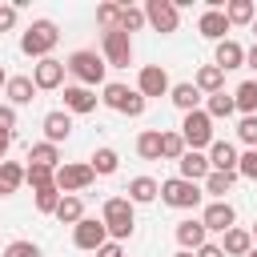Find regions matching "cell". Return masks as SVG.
Listing matches in <instances>:
<instances>
[{
  "label": "cell",
  "mask_w": 257,
  "mask_h": 257,
  "mask_svg": "<svg viewBox=\"0 0 257 257\" xmlns=\"http://www.w3.org/2000/svg\"><path fill=\"white\" fill-rule=\"evenodd\" d=\"M56 40H60V32H56L52 20H32L28 32L20 36V48H24L28 56H40V60H44V56L56 48Z\"/></svg>",
  "instance_id": "6da1fadb"
},
{
  "label": "cell",
  "mask_w": 257,
  "mask_h": 257,
  "mask_svg": "<svg viewBox=\"0 0 257 257\" xmlns=\"http://www.w3.org/2000/svg\"><path fill=\"white\" fill-rule=\"evenodd\" d=\"M181 141H185V149H193V153H201L205 145H213V120H209L205 108L185 112V120H181Z\"/></svg>",
  "instance_id": "7a4b0ae2"
},
{
  "label": "cell",
  "mask_w": 257,
  "mask_h": 257,
  "mask_svg": "<svg viewBox=\"0 0 257 257\" xmlns=\"http://www.w3.org/2000/svg\"><path fill=\"white\" fill-rule=\"evenodd\" d=\"M100 221H104V229H108V237H128L133 233V201L128 197H108L104 201V209H100Z\"/></svg>",
  "instance_id": "3957f363"
},
{
  "label": "cell",
  "mask_w": 257,
  "mask_h": 257,
  "mask_svg": "<svg viewBox=\"0 0 257 257\" xmlns=\"http://www.w3.org/2000/svg\"><path fill=\"white\" fill-rule=\"evenodd\" d=\"M64 68H68L84 88H92V84H100V80H104V68H108V64H104L96 52L80 48V52H72V56H68V64H64Z\"/></svg>",
  "instance_id": "277c9868"
},
{
  "label": "cell",
  "mask_w": 257,
  "mask_h": 257,
  "mask_svg": "<svg viewBox=\"0 0 257 257\" xmlns=\"http://www.w3.org/2000/svg\"><path fill=\"white\" fill-rule=\"evenodd\" d=\"M100 100H104L108 108L124 112V116H141V112H145V104H149V100H145L137 88H128V84H116V80H112V84H104V96H100Z\"/></svg>",
  "instance_id": "5b68a950"
},
{
  "label": "cell",
  "mask_w": 257,
  "mask_h": 257,
  "mask_svg": "<svg viewBox=\"0 0 257 257\" xmlns=\"http://www.w3.org/2000/svg\"><path fill=\"white\" fill-rule=\"evenodd\" d=\"M92 165H84V161H72V165H56V173H52V185L60 189V193H80V189H88L92 185Z\"/></svg>",
  "instance_id": "8992f818"
},
{
  "label": "cell",
  "mask_w": 257,
  "mask_h": 257,
  "mask_svg": "<svg viewBox=\"0 0 257 257\" xmlns=\"http://www.w3.org/2000/svg\"><path fill=\"white\" fill-rule=\"evenodd\" d=\"M201 197H205V193H201L193 181H181V177H169V181L161 185V201L173 205V209H197Z\"/></svg>",
  "instance_id": "52a82bcc"
},
{
  "label": "cell",
  "mask_w": 257,
  "mask_h": 257,
  "mask_svg": "<svg viewBox=\"0 0 257 257\" xmlns=\"http://www.w3.org/2000/svg\"><path fill=\"white\" fill-rule=\"evenodd\" d=\"M100 44H104V60H108L112 68H128V60H133V40H128V32L108 28V32L100 36Z\"/></svg>",
  "instance_id": "ba28073f"
},
{
  "label": "cell",
  "mask_w": 257,
  "mask_h": 257,
  "mask_svg": "<svg viewBox=\"0 0 257 257\" xmlns=\"http://www.w3.org/2000/svg\"><path fill=\"white\" fill-rule=\"evenodd\" d=\"M145 20H149L157 32H177L181 12H177L173 0H149V4H145Z\"/></svg>",
  "instance_id": "9c48e42d"
},
{
  "label": "cell",
  "mask_w": 257,
  "mask_h": 257,
  "mask_svg": "<svg viewBox=\"0 0 257 257\" xmlns=\"http://www.w3.org/2000/svg\"><path fill=\"white\" fill-rule=\"evenodd\" d=\"M173 84H169V72L161 68V64H145L141 68V76H137V92L149 100V96H165Z\"/></svg>",
  "instance_id": "30bf717a"
},
{
  "label": "cell",
  "mask_w": 257,
  "mask_h": 257,
  "mask_svg": "<svg viewBox=\"0 0 257 257\" xmlns=\"http://www.w3.org/2000/svg\"><path fill=\"white\" fill-rule=\"evenodd\" d=\"M72 241H76V249H100V245L108 241V229H104V221L80 217L76 229H72Z\"/></svg>",
  "instance_id": "8fae6325"
},
{
  "label": "cell",
  "mask_w": 257,
  "mask_h": 257,
  "mask_svg": "<svg viewBox=\"0 0 257 257\" xmlns=\"http://www.w3.org/2000/svg\"><path fill=\"white\" fill-rule=\"evenodd\" d=\"M233 205L229 201H213V205H205V213H201V225H205V233H225V229H233Z\"/></svg>",
  "instance_id": "7c38bea8"
},
{
  "label": "cell",
  "mask_w": 257,
  "mask_h": 257,
  "mask_svg": "<svg viewBox=\"0 0 257 257\" xmlns=\"http://www.w3.org/2000/svg\"><path fill=\"white\" fill-rule=\"evenodd\" d=\"M64 72H68V68H64V60L44 56V60L32 68V84H36V88H60V84H64Z\"/></svg>",
  "instance_id": "4fadbf2b"
},
{
  "label": "cell",
  "mask_w": 257,
  "mask_h": 257,
  "mask_svg": "<svg viewBox=\"0 0 257 257\" xmlns=\"http://www.w3.org/2000/svg\"><path fill=\"white\" fill-rule=\"evenodd\" d=\"M177 169H181V181H193V185H197V181H205V177L213 173V169H209V157H205V153H193V149H185V153H181Z\"/></svg>",
  "instance_id": "5bb4252c"
},
{
  "label": "cell",
  "mask_w": 257,
  "mask_h": 257,
  "mask_svg": "<svg viewBox=\"0 0 257 257\" xmlns=\"http://www.w3.org/2000/svg\"><path fill=\"white\" fill-rule=\"evenodd\" d=\"M209 169L213 173H237V149L229 141H213L209 145Z\"/></svg>",
  "instance_id": "9a60e30c"
},
{
  "label": "cell",
  "mask_w": 257,
  "mask_h": 257,
  "mask_svg": "<svg viewBox=\"0 0 257 257\" xmlns=\"http://www.w3.org/2000/svg\"><path fill=\"white\" fill-rule=\"evenodd\" d=\"M197 28H201V36L205 40H225V32H229V20H225V12L221 8H209V12H201V20H197Z\"/></svg>",
  "instance_id": "2e32d148"
},
{
  "label": "cell",
  "mask_w": 257,
  "mask_h": 257,
  "mask_svg": "<svg viewBox=\"0 0 257 257\" xmlns=\"http://www.w3.org/2000/svg\"><path fill=\"white\" fill-rule=\"evenodd\" d=\"M96 108V92L84 84H68L64 88V112H92Z\"/></svg>",
  "instance_id": "e0dca14e"
},
{
  "label": "cell",
  "mask_w": 257,
  "mask_h": 257,
  "mask_svg": "<svg viewBox=\"0 0 257 257\" xmlns=\"http://www.w3.org/2000/svg\"><path fill=\"white\" fill-rule=\"evenodd\" d=\"M68 133H72V112H64V108H52V112L44 116V137H48V145H56V141H68Z\"/></svg>",
  "instance_id": "ac0fdd59"
},
{
  "label": "cell",
  "mask_w": 257,
  "mask_h": 257,
  "mask_svg": "<svg viewBox=\"0 0 257 257\" xmlns=\"http://www.w3.org/2000/svg\"><path fill=\"white\" fill-rule=\"evenodd\" d=\"M213 64H217L221 72H229V68H241V64H245V48H241L237 40H221V44H217V56H213Z\"/></svg>",
  "instance_id": "d6986e66"
},
{
  "label": "cell",
  "mask_w": 257,
  "mask_h": 257,
  "mask_svg": "<svg viewBox=\"0 0 257 257\" xmlns=\"http://www.w3.org/2000/svg\"><path fill=\"white\" fill-rule=\"evenodd\" d=\"M253 249V237H249V229H225V241H221V253L225 257H245Z\"/></svg>",
  "instance_id": "ffe728a7"
},
{
  "label": "cell",
  "mask_w": 257,
  "mask_h": 257,
  "mask_svg": "<svg viewBox=\"0 0 257 257\" xmlns=\"http://www.w3.org/2000/svg\"><path fill=\"white\" fill-rule=\"evenodd\" d=\"M157 193H161V185L153 177H133L128 181V201L133 205H149V201H157Z\"/></svg>",
  "instance_id": "44dd1931"
},
{
  "label": "cell",
  "mask_w": 257,
  "mask_h": 257,
  "mask_svg": "<svg viewBox=\"0 0 257 257\" xmlns=\"http://www.w3.org/2000/svg\"><path fill=\"white\" fill-rule=\"evenodd\" d=\"M80 217H84V205H80V197H76V193H60L56 221H60V225H76Z\"/></svg>",
  "instance_id": "7402d4cb"
},
{
  "label": "cell",
  "mask_w": 257,
  "mask_h": 257,
  "mask_svg": "<svg viewBox=\"0 0 257 257\" xmlns=\"http://www.w3.org/2000/svg\"><path fill=\"white\" fill-rule=\"evenodd\" d=\"M177 241H181V249H189V253L201 249V245H205V225H201V221H181V225H177Z\"/></svg>",
  "instance_id": "603a6c76"
},
{
  "label": "cell",
  "mask_w": 257,
  "mask_h": 257,
  "mask_svg": "<svg viewBox=\"0 0 257 257\" xmlns=\"http://www.w3.org/2000/svg\"><path fill=\"white\" fill-rule=\"evenodd\" d=\"M193 84H197V92H209V96H213V92H221L225 72H221L217 64H205V68H197V80H193Z\"/></svg>",
  "instance_id": "cb8c5ba5"
},
{
  "label": "cell",
  "mask_w": 257,
  "mask_h": 257,
  "mask_svg": "<svg viewBox=\"0 0 257 257\" xmlns=\"http://www.w3.org/2000/svg\"><path fill=\"white\" fill-rule=\"evenodd\" d=\"M169 96H173V104H177L181 112H193V108H197V100H201L197 84H189V80H185V84H173V88H169Z\"/></svg>",
  "instance_id": "d4e9b609"
},
{
  "label": "cell",
  "mask_w": 257,
  "mask_h": 257,
  "mask_svg": "<svg viewBox=\"0 0 257 257\" xmlns=\"http://www.w3.org/2000/svg\"><path fill=\"white\" fill-rule=\"evenodd\" d=\"M233 108H241L245 116H253V112H257V80L237 84V92H233Z\"/></svg>",
  "instance_id": "484cf974"
},
{
  "label": "cell",
  "mask_w": 257,
  "mask_h": 257,
  "mask_svg": "<svg viewBox=\"0 0 257 257\" xmlns=\"http://www.w3.org/2000/svg\"><path fill=\"white\" fill-rule=\"evenodd\" d=\"M20 181H24V169H20L16 161H0V197L16 193V189H20Z\"/></svg>",
  "instance_id": "4316f807"
},
{
  "label": "cell",
  "mask_w": 257,
  "mask_h": 257,
  "mask_svg": "<svg viewBox=\"0 0 257 257\" xmlns=\"http://www.w3.org/2000/svg\"><path fill=\"white\" fill-rule=\"evenodd\" d=\"M253 16H257L253 0H229L225 4V20L229 24H253Z\"/></svg>",
  "instance_id": "83f0119b"
},
{
  "label": "cell",
  "mask_w": 257,
  "mask_h": 257,
  "mask_svg": "<svg viewBox=\"0 0 257 257\" xmlns=\"http://www.w3.org/2000/svg\"><path fill=\"white\" fill-rule=\"evenodd\" d=\"M32 92H36L32 76H12L8 80V100L12 104H32Z\"/></svg>",
  "instance_id": "f1b7e54d"
},
{
  "label": "cell",
  "mask_w": 257,
  "mask_h": 257,
  "mask_svg": "<svg viewBox=\"0 0 257 257\" xmlns=\"http://www.w3.org/2000/svg\"><path fill=\"white\" fill-rule=\"evenodd\" d=\"M137 153H141L145 161H161V133H157V128L141 133V137H137Z\"/></svg>",
  "instance_id": "f546056e"
},
{
  "label": "cell",
  "mask_w": 257,
  "mask_h": 257,
  "mask_svg": "<svg viewBox=\"0 0 257 257\" xmlns=\"http://www.w3.org/2000/svg\"><path fill=\"white\" fill-rule=\"evenodd\" d=\"M28 161H32V165H44V169H56L60 153H56V145L40 141V145H32V149H28Z\"/></svg>",
  "instance_id": "4dcf8cb0"
},
{
  "label": "cell",
  "mask_w": 257,
  "mask_h": 257,
  "mask_svg": "<svg viewBox=\"0 0 257 257\" xmlns=\"http://www.w3.org/2000/svg\"><path fill=\"white\" fill-rule=\"evenodd\" d=\"M88 165H92V173H100V177H108V173H116V165H120V157H116V149H96Z\"/></svg>",
  "instance_id": "1f68e13d"
},
{
  "label": "cell",
  "mask_w": 257,
  "mask_h": 257,
  "mask_svg": "<svg viewBox=\"0 0 257 257\" xmlns=\"http://www.w3.org/2000/svg\"><path fill=\"white\" fill-rule=\"evenodd\" d=\"M233 181H237V173H209L205 177V193H213L217 201H225V193L233 189Z\"/></svg>",
  "instance_id": "d6a6232c"
},
{
  "label": "cell",
  "mask_w": 257,
  "mask_h": 257,
  "mask_svg": "<svg viewBox=\"0 0 257 257\" xmlns=\"http://www.w3.org/2000/svg\"><path fill=\"white\" fill-rule=\"evenodd\" d=\"M181 153H185L181 133H161V157L165 161H181Z\"/></svg>",
  "instance_id": "836d02e7"
},
{
  "label": "cell",
  "mask_w": 257,
  "mask_h": 257,
  "mask_svg": "<svg viewBox=\"0 0 257 257\" xmlns=\"http://www.w3.org/2000/svg\"><path fill=\"white\" fill-rule=\"evenodd\" d=\"M141 24H145V8H128V4H120V24H116V28H120V32H137Z\"/></svg>",
  "instance_id": "e575fe53"
},
{
  "label": "cell",
  "mask_w": 257,
  "mask_h": 257,
  "mask_svg": "<svg viewBox=\"0 0 257 257\" xmlns=\"http://www.w3.org/2000/svg\"><path fill=\"white\" fill-rule=\"evenodd\" d=\"M52 173H56V169H44V165H28V169H24V181H28L32 189H48V185H52Z\"/></svg>",
  "instance_id": "d590c367"
},
{
  "label": "cell",
  "mask_w": 257,
  "mask_h": 257,
  "mask_svg": "<svg viewBox=\"0 0 257 257\" xmlns=\"http://www.w3.org/2000/svg\"><path fill=\"white\" fill-rule=\"evenodd\" d=\"M205 112H209V120H213V116H229V112H233V96H229V92H213Z\"/></svg>",
  "instance_id": "8d00e7d4"
},
{
  "label": "cell",
  "mask_w": 257,
  "mask_h": 257,
  "mask_svg": "<svg viewBox=\"0 0 257 257\" xmlns=\"http://www.w3.org/2000/svg\"><path fill=\"white\" fill-rule=\"evenodd\" d=\"M56 205H60V189H56V185L36 189V209H40V213H56Z\"/></svg>",
  "instance_id": "74e56055"
},
{
  "label": "cell",
  "mask_w": 257,
  "mask_h": 257,
  "mask_svg": "<svg viewBox=\"0 0 257 257\" xmlns=\"http://www.w3.org/2000/svg\"><path fill=\"white\" fill-rule=\"evenodd\" d=\"M96 20L104 24V32L116 28V24H120V4H100V8H96Z\"/></svg>",
  "instance_id": "f35d334b"
},
{
  "label": "cell",
  "mask_w": 257,
  "mask_h": 257,
  "mask_svg": "<svg viewBox=\"0 0 257 257\" xmlns=\"http://www.w3.org/2000/svg\"><path fill=\"white\" fill-rule=\"evenodd\" d=\"M237 173L249 177V181H257V149H249L245 157H237Z\"/></svg>",
  "instance_id": "ab89813d"
},
{
  "label": "cell",
  "mask_w": 257,
  "mask_h": 257,
  "mask_svg": "<svg viewBox=\"0 0 257 257\" xmlns=\"http://www.w3.org/2000/svg\"><path fill=\"white\" fill-rule=\"evenodd\" d=\"M237 137H241L245 145H253V149H257V116H245V120L237 124Z\"/></svg>",
  "instance_id": "60d3db41"
},
{
  "label": "cell",
  "mask_w": 257,
  "mask_h": 257,
  "mask_svg": "<svg viewBox=\"0 0 257 257\" xmlns=\"http://www.w3.org/2000/svg\"><path fill=\"white\" fill-rule=\"evenodd\" d=\"M4 257H40V249H36L32 241H12V245L4 249Z\"/></svg>",
  "instance_id": "b9f144b4"
},
{
  "label": "cell",
  "mask_w": 257,
  "mask_h": 257,
  "mask_svg": "<svg viewBox=\"0 0 257 257\" xmlns=\"http://www.w3.org/2000/svg\"><path fill=\"white\" fill-rule=\"evenodd\" d=\"M12 128H16V108L0 104V133H12Z\"/></svg>",
  "instance_id": "7bdbcfd3"
},
{
  "label": "cell",
  "mask_w": 257,
  "mask_h": 257,
  "mask_svg": "<svg viewBox=\"0 0 257 257\" xmlns=\"http://www.w3.org/2000/svg\"><path fill=\"white\" fill-rule=\"evenodd\" d=\"M16 24V4H0V32Z\"/></svg>",
  "instance_id": "ee69618b"
},
{
  "label": "cell",
  "mask_w": 257,
  "mask_h": 257,
  "mask_svg": "<svg viewBox=\"0 0 257 257\" xmlns=\"http://www.w3.org/2000/svg\"><path fill=\"white\" fill-rule=\"evenodd\" d=\"M96 257H124V249H120L116 241H104V245L96 249Z\"/></svg>",
  "instance_id": "f6af8a7d"
},
{
  "label": "cell",
  "mask_w": 257,
  "mask_h": 257,
  "mask_svg": "<svg viewBox=\"0 0 257 257\" xmlns=\"http://www.w3.org/2000/svg\"><path fill=\"white\" fill-rule=\"evenodd\" d=\"M197 257H225V253H221V245H209V241H205V245L197 249Z\"/></svg>",
  "instance_id": "bcb514c9"
},
{
  "label": "cell",
  "mask_w": 257,
  "mask_h": 257,
  "mask_svg": "<svg viewBox=\"0 0 257 257\" xmlns=\"http://www.w3.org/2000/svg\"><path fill=\"white\" fill-rule=\"evenodd\" d=\"M8 145H12V133H0V161L8 157Z\"/></svg>",
  "instance_id": "7dc6e473"
},
{
  "label": "cell",
  "mask_w": 257,
  "mask_h": 257,
  "mask_svg": "<svg viewBox=\"0 0 257 257\" xmlns=\"http://www.w3.org/2000/svg\"><path fill=\"white\" fill-rule=\"evenodd\" d=\"M245 64H249V68H257V44H253V48L245 52Z\"/></svg>",
  "instance_id": "c3c4849f"
},
{
  "label": "cell",
  "mask_w": 257,
  "mask_h": 257,
  "mask_svg": "<svg viewBox=\"0 0 257 257\" xmlns=\"http://www.w3.org/2000/svg\"><path fill=\"white\" fill-rule=\"evenodd\" d=\"M245 257H257V245H253V249H249V253H245Z\"/></svg>",
  "instance_id": "681fc988"
},
{
  "label": "cell",
  "mask_w": 257,
  "mask_h": 257,
  "mask_svg": "<svg viewBox=\"0 0 257 257\" xmlns=\"http://www.w3.org/2000/svg\"><path fill=\"white\" fill-rule=\"evenodd\" d=\"M177 257H193V253H189V249H181V253H177Z\"/></svg>",
  "instance_id": "f907efd6"
},
{
  "label": "cell",
  "mask_w": 257,
  "mask_h": 257,
  "mask_svg": "<svg viewBox=\"0 0 257 257\" xmlns=\"http://www.w3.org/2000/svg\"><path fill=\"white\" fill-rule=\"evenodd\" d=\"M0 84H8V76H4V68H0Z\"/></svg>",
  "instance_id": "816d5d0a"
},
{
  "label": "cell",
  "mask_w": 257,
  "mask_h": 257,
  "mask_svg": "<svg viewBox=\"0 0 257 257\" xmlns=\"http://www.w3.org/2000/svg\"><path fill=\"white\" fill-rule=\"evenodd\" d=\"M249 237H257V221H253V233H249Z\"/></svg>",
  "instance_id": "f5cc1de1"
},
{
  "label": "cell",
  "mask_w": 257,
  "mask_h": 257,
  "mask_svg": "<svg viewBox=\"0 0 257 257\" xmlns=\"http://www.w3.org/2000/svg\"><path fill=\"white\" fill-rule=\"evenodd\" d=\"M253 32H257V16H253Z\"/></svg>",
  "instance_id": "db71d44e"
}]
</instances>
